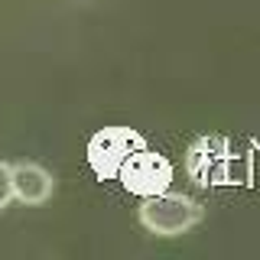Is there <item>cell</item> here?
Here are the masks:
<instances>
[{
    "label": "cell",
    "instance_id": "obj_4",
    "mask_svg": "<svg viewBox=\"0 0 260 260\" xmlns=\"http://www.w3.org/2000/svg\"><path fill=\"white\" fill-rule=\"evenodd\" d=\"M224 140L218 137H202L192 143L189 156H185V169L199 185H218L221 182V169H224Z\"/></svg>",
    "mask_w": 260,
    "mask_h": 260
},
{
    "label": "cell",
    "instance_id": "obj_6",
    "mask_svg": "<svg viewBox=\"0 0 260 260\" xmlns=\"http://www.w3.org/2000/svg\"><path fill=\"white\" fill-rule=\"evenodd\" d=\"M13 202V179H10V162L0 159V211Z\"/></svg>",
    "mask_w": 260,
    "mask_h": 260
},
{
    "label": "cell",
    "instance_id": "obj_2",
    "mask_svg": "<svg viewBox=\"0 0 260 260\" xmlns=\"http://www.w3.org/2000/svg\"><path fill=\"white\" fill-rule=\"evenodd\" d=\"M143 143L140 134H134V130L127 127H108V130H98L91 137V143H88V162H91V169L101 179H117L120 169H124V162L134 156Z\"/></svg>",
    "mask_w": 260,
    "mask_h": 260
},
{
    "label": "cell",
    "instance_id": "obj_3",
    "mask_svg": "<svg viewBox=\"0 0 260 260\" xmlns=\"http://www.w3.org/2000/svg\"><path fill=\"white\" fill-rule=\"evenodd\" d=\"M117 179L124 182L127 192L140 195V199H146V195H159V192H166L169 185H173V162H169L166 156H159V153L140 146V150L124 162V169H120Z\"/></svg>",
    "mask_w": 260,
    "mask_h": 260
},
{
    "label": "cell",
    "instance_id": "obj_5",
    "mask_svg": "<svg viewBox=\"0 0 260 260\" xmlns=\"http://www.w3.org/2000/svg\"><path fill=\"white\" fill-rule=\"evenodd\" d=\"M10 179H13V199H20L23 205H43L52 199L55 179L39 162H16V166H10Z\"/></svg>",
    "mask_w": 260,
    "mask_h": 260
},
{
    "label": "cell",
    "instance_id": "obj_1",
    "mask_svg": "<svg viewBox=\"0 0 260 260\" xmlns=\"http://www.w3.org/2000/svg\"><path fill=\"white\" fill-rule=\"evenodd\" d=\"M202 218H205V208L199 202L169 189L159 195H146L140 205V224L156 238H179L199 224Z\"/></svg>",
    "mask_w": 260,
    "mask_h": 260
}]
</instances>
